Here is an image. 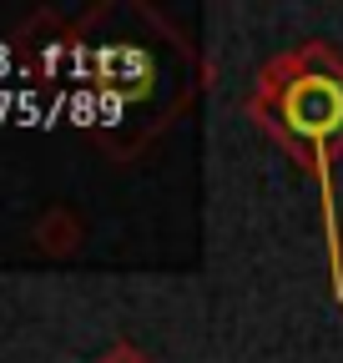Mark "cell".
Returning a JSON list of instances; mask_svg holds the SVG:
<instances>
[{
    "mask_svg": "<svg viewBox=\"0 0 343 363\" xmlns=\"http://www.w3.org/2000/svg\"><path fill=\"white\" fill-rule=\"evenodd\" d=\"M242 111L278 152H288L318 182L328 283L333 298L343 303V238H338V187H333V172L343 162V56L328 40L288 45L257 71Z\"/></svg>",
    "mask_w": 343,
    "mask_h": 363,
    "instance_id": "obj_1",
    "label": "cell"
},
{
    "mask_svg": "<svg viewBox=\"0 0 343 363\" xmlns=\"http://www.w3.org/2000/svg\"><path fill=\"white\" fill-rule=\"evenodd\" d=\"M30 238H35V247L46 252V257H71L81 247V238H86V227H81V217L66 202H56V207H46V212L35 217Z\"/></svg>",
    "mask_w": 343,
    "mask_h": 363,
    "instance_id": "obj_2",
    "label": "cell"
},
{
    "mask_svg": "<svg viewBox=\"0 0 343 363\" xmlns=\"http://www.w3.org/2000/svg\"><path fill=\"white\" fill-rule=\"evenodd\" d=\"M96 363H152V358H147L137 343H126V338H121V343H111V348H106Z\"/></svg>",
    "mask_w": 343,
    "mask_h": 363,
    "instance_id": "obj_3",
    "label": "cell"
}]
</instances>
